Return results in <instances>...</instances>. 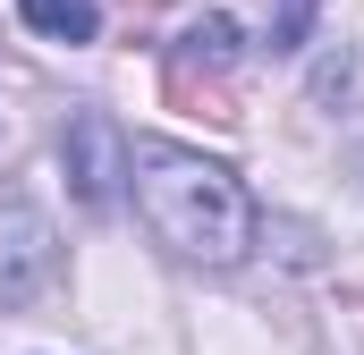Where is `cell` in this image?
Instances as JSON below:
<instances>
[{
  "label": "cell",
  "mask_w": 364,
  "mask_h": 355,
  "mask_svg": "<svg viewBox=\"0 0 364 355\" xmlns=\"http://www.w3.org/2000/svg\"><path fill=\"white\" fill-rule=\"evenodd\" d=\"M127 186H136V212H144L153 246H170L178 263L229 271L263 237V212H255L246 178L229 161L186 153V144H127Z\"/></svg>",
  "instance_id": "1"
},
{
  "label": "cell",
  "mask_w": 364,
  "mask_h": 355,
  "mask_svg": "<svg viewBox=\"0 0 364 355\" xmlns=\"http://www.w3.org/2000/svg\"><path fill=\"white\" fill-rule=\"evenodd\" d=\"M60 170H68V195L85 212H110L119 203V186H127V136H119L110 110H77L60 127Z\"/></svg>",
  "instance_id": "2"
},
{
  "label": "cell",
  "mask_w": 364,
  "mask_h": 355,
  "mask_svg": "<svg viewBox=\"0 0 364 355\" xmlns=\"http://www.w3.org/2000/svg\"><path fill=\"white\" fill-rule=\"evenodd\" d=\"M60 279V237L34 203H0V313H26Z\"/></svg>",
  "instance_id": "3"
},
{
  "label": "cell",
  "mask_w": 364,
  "mask_h": 355,
  "mask_svg": "<svg viewBox=\"0 0 364 355\" xmlns=\"http://www.w3.org/2000/svg\"><path fill=\"white\" fill-rule=\"evenodd\" d=\"M237 51H246V34H237V17H195L178 34V51H170V93H195V85H220L229 68H237Z\"/></svg>",
  "instance_id": "4"
},
{
  "label": "cell",
  "mask_w": 364,
  "mask_h": 355,
  "mask_svg": "<svg viewBox=\"0 0 364 355\" xmlns=\"http://www.w3.org/2000/svg\"><path fill=\"white\" fill-rule=\"evenodd\" d=\"M17 17L34 34H51V43H93L102 34V9L93 0H17Z\"/></svg>",
  "instance_id": "5"
},
{
  "label": "cell",
  "mask_w": 364,
  "mask_h": 355,
  "mask_svg": "<svg viewBox=\"0 0 364 355\" xmlns=\"http://www.w3.org/2000/svg\"><path fill=\"white\" fill-rule=\"evenodd\" d=\"M314 9H322V0H272V51H305Z\"/></svg>",
  "instance_id": "6"
}]
</instances>
